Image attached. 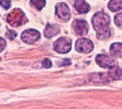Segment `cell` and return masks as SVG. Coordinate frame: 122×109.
Masks as SVG:
<instances>
[{
    "instance_id": "obj_3",
    "label": "cell",
    "mask_w": 122,
    "mask_h": 109,
    "mask_svg": "<svg viewBox=\"0 0 122 109\" xmlns=\"http://www.w3.org/2000/svg\"><path fill=\"white\" fill-rule=\"evenodd\" d=\"M71 41L67 37H60L54 42V48L60 54H66L71 49Z\"/></svg>"
},
{
    "instance_id": "obj_10",
    "label": "cell",
    "mask_w": 122,
    "mask_h": 109,
    "mask_svg": "<svg viewBox=\"0 0 122 109\" xmlns=\"http://www.w3.org/2000/svg\"><path fill=\"white\" fill-rule=\"evenodd\" d=\"M75 7L79 13H87L90 10V5L84 0H75Z\"/></svg>"
},
{
    "instance_id": "obj_20",
    "label": "cell",
    "mask_w": 122,
    "mask_h": 109,
    "mask_svg": "<svg viewBox=\"0 0 122 109\" xmlns=\"http://www.w3.org/2000/svg\"><path fill=\"white\" fill-rule=\"evenodd\" d=\"M6 45H7V43H6L5 40L1 37H0V52H1L5 49Z\"/></svg>"
},
{
    "instance_id": "obj_8",
    "label": "cell",
    "mask_w": 122,
    "mask_h": 109,
    "mask_svg": "<svg viewBox=\"0 0 122 109\" xmlns=\"http://www.w3.org/2000/svg\"><path fill=\"white\" fill-rule=\"evenodd\" d=\"M72 28L76 34L80 36L87 35L88 32V25L84 20H75L72 22Z\"/></svg>"
},
{
    "instance_id": "obj_9",
    "label": "cell",
    "mask_w": 122,
    "mask_h": 109,
    "mask_svg": "<svg viewBox=\"0 0 122 109\" xmlns=\"http://www.w3.org/2000/svg\"><path fill=\"white\" fill-rule=\"evenodd\" d=\"M60 31L59 26L56 24H47L45 28V36L47 38H52Z\"/></svg>"
},
{
    "instance_id": "obj_1",
    "label": "cell",
    "mask_w": 122,
    "mask_h": 109,
    "mask_svg": "<svg viewBox=\"0 0 122 109\" xmlns=\"http://www.w3.org/2000/svg\"><path fill=\"white\" fill-rule=\"evenodd\" d=\"M93 26L97 31V37L99 39H105L110 36L109 24L110 17L103 12H97L92 18Z\"/></svg>"
},
{
    "instance_id": "obj_2",
    "label": "cell",
    "mask_w": 122,
    "mask_h": 109,
    "mask_svg": "<svg viewBox=\"0 0 122 109\" xmlns=\"http://www.w3.org/2000/svg\"><path fill=\"white\" fill-rule=\"evenodd\" d=\"M25 15L23 11L20 9H15L8 15L7 22L10 26L18 27L24 22Z\"/></svg>"
},
{
    "instance_id": "obj_15",
    "label": "cell",
    "mask_w": 122,
    "mask_h": 109,
    "mask_svg": "<svg viewBox=\"0 0 122 109\" xmlns=\"http://www.w3.org/2000/svg\"><path fill=\"white\" fill-rule=\"evenodd\" d=\"M30 3L33 7L37 9L38 10H41L46 5L45 0H31Z\"/></svg>"
},
{
    "instance_id": "obj_6",
    "label": "cell",
    "mask_w": 122,
    "mask_h": 109,
    "mask_svg": "<svg viewBox=\"0 0 122 109\" xmlns=\"http://www.w3.org/2000/svg\"><path fill=\"white\" fill-rule=\"evenodd\" d=\"M41 37L40 33L33 29L25 30L22 33L21 39L23 41L27 44H32L36 42Z\"/></svg>"
},
{
    "instance_id": "obj_16",
    "label": "cell",
    "mask_w": 122,
    "mask_h": 109,
    "mask_svg": "<svg viewBox=\"0 0 122 109\" xmlns=\"http://www.w3.org/2000/svg\"><path fill=\"white\" fill-rule=\"evenodd\" d=\"M114 22L117 27L122 29V12L118 13L115 16Z\"/></svg>"
},
{
    "instance_id": "obj_14",
    "label": "cell",
    "mask_w": 122,
    "mask_h": 109,
    "mask_svg": "<svg viewBox=\"0 0 122 109\" xmlns=\"http://www.w3.org/2000/svg\"><path fill=\"white\" fill-rule=\"evenodd\" d=\"M108 8L112 12H116L122 9V0H111Z\"/></svg>"
},
{
    "instance_id": "obj_5",
    "label": "cell",
    "mask_w": 122,
    "mask_h": 109,
    "mask_svg": "<svg viewBox=\"0 0 122 109\" xmlns=\"http://www.w3.org/2000/svg\"><path fill=\"white\" fill-rule=\"evenodd\" d=\"M76 49L78 52L89 54L93 49V42L87 39H80L76 42Z\"/></svg>"
},
{
    "instance_id": "obj_21",
    "label": "cell",
    "mask_w": 122,
    "mask_h": 109,
    "mask_svg": "<svg viewBox=\"0 0 122 109\" xmlns=\"http://www.w3.org/2000/svg\"><path fill=\"white\" fill-rule=\"evenodd\" d=\"M71 63L69 60H65V62H63V63L62 64V65H70Z\"/></svg>"
},
{
    "instance_id": "obj_13",
    "label": "cell",
    "mask_w": 122,
    "mask_h": 109,
    "mask_svg": "<svg viewBox=\"0 0 122 109\" xmlns=\"http://www.w3.org/2000/svg\"><path fill=\"white\" fill-rule=\"evenodd\" d=\"M108 75L110 78H112L113 80H118L122 79V70L115 66L112 69H110V71L108 72Z\"/></svg>"
},
{
    "instance_id": "obj_18",
    "label": "cell",
    "mask_w": 122,
    "mask_h": 109,
    "mask_svg": "<svg viewBox=\"0 0 122 109\" xmlns=\"http://www.w3.org/2000/svg\"><path fill=\"white\" fill-rule=\"evenodd\" d=\"M0 5L7 10L10 7V0H0Z\"/></svg>"
},
{
    "instance_id": "obj_19",
    "label": "cell",
    "mask_w": 122,
    "mask_h": 109,
    "mask_svg": "<svg viewBox=\"0 0 122 109\" xmlns=\"http://www.w3.org/2000/svg\"><path fill=\"white\" fill-rule=\"evenodd\" d=\"M42 66H43V67L48 69V68L51 67V66H52V62H51V61H50L49 59L45 58V60H44V61L42 62Z\"/></svg>"
},
{
    "instance_id": "obj_4",
    "label": "cell",
    "mask_w": 122,
    "mask_h": 109,
    "mask_svg": "<svg viewBox=\"0 0 122 109\" xmlns=\"http://www.w3.org/2000/svg\"><path fill=\"white\" fill-rule=\"evenodd\" d=\"M56 13L57 17L64 22H68L71 18V13L65 3H59L56 6Z\"/></svg>"
},
{
    "instance_id": "obj_12",
    "label": "cell",
    "mask_w": 122,
    "mask_h": 109,
    "mask_svg": "<svg viewBox=\"0 0 122 109\" xmlns=\"http://www.w3.org/2000/svg\"><path fill=\"white\" fill-rule=\"evenodd\" d=\"M110 52L114 57H122V43L116 42L112 44L110 48Z\"/></svg>"
},
{
    "instance_id": "obj_11",
    "label": "cell",
    "mask_w": 122,
    "mask_h": 109,
    "mask_svg": "<svg viewBox=\"0 0 122 109\" xmlns=\"http://www.w3.org/2000/svg\"><path fill=\"white\" fill-rule=\"evenodd\" d=\"M89 79L90 81L93 82L101 83V84H105L109 81L108 79V77L104 73H93L90 74Z\"/></svg>"
},
{
    "instance_id": "obj_17",
    "label": "cell",
    "mask_w": 122,
    "mask_h": 109,
    "mask_svg": "<svg viewBox=\"0 0 122 109\" xmlns=\"http://www.w3.org/2000/svg\"><path fill=\"white\" fill-rule=\"evenodd\" d=\"M16 35H17V34H16V33L15 32V31L10 30H8L6 32V33H5V36L7 37L9 39L11 40V41L14 39L15 37H16Z\"/></svg>"
},
{
    "instance_id": "obj_7",
    "label": "cell",
    "mask_w": 122,
    "mask_h": 109,
    "mask_svg": "<svg viewBox=\"0 0 122 109\" xmlns=\"http://www.w3.org/2000/svg\"><path fill=\"white\" fill-rule=\"evenodd\" d=\"M95 61L101 67L105 69H112L116 66L115 61L107 55L99 54L95 57Z\"/></svg>"
}]
</instances>
